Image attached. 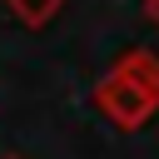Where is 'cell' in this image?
<instances>
[{"instance_id": "obj_1", "label": "cell", "mask_w": 159, "mask_h": 159, "mask_svg": "<svg viewBox=\"0 0 159 159\" xmlns=\"http://www.w3.org/2000/svg\"><path fill=\"white\" fill-rule=\"evenodd\" d=\"M94 109L114 124V129H144L154 114H159V99L119 65H109V75L94 84Z\"/></svg>"}, {"instance_id": "obj_2", "label": "cell", "mask_w": 159, "mask_h": 159, "mask_svg": "<svg viewBox=\"0 0 159 159\" xmlns=\"http://www.w3.org/2000/svg\"><path fill=\"white\" fill-rule=\"evenodd\" d=\"M114 65H119V70H129V75H134V80H139V84H144L154 99H159V55H154V50L134 45V50H124Z\"/></svg>"}, {"instance_id": "obj_3", "label": "cell", "mask_w": 159, "mask_h": 159, "mask_svg": "<svg viewBox=\"0 0 159 159\" xmlns=\"http://www.w3.org/2000/svg\"><path fill=\"white\" fill-rule=\"evenodd\" d=\"M5 5H10V15H15L25 30H45V25L60 15L65 0H5Z\"/></svg>"}, {"instance_id": "obj_4", "label": "cell", "mask_w": 159, "mask_h": 159, "mask_svg": "<svg viewBox=\"0 0 159 159\" xmlns=\"http://www.w3.org/2000/svg\"><path fill=\"white\" fill-rule=\"evenodd\" d=\"M144 20H149V25L159 30V0H144Z\"/></svg>"}, {"instance_id": "obj_5", "label": "cell", "mask_w": 159, "mask_h": 159, "mask_svg": "<svg viewBox=\"0 0 159 159\" xmlns=\"http://www.w3.org/2000/svg\"><path fill=\"white\" fill-rule=\"evenodd\" d=\"M5 159H25V154H5Z\"/></svg>"}]
</instances>
